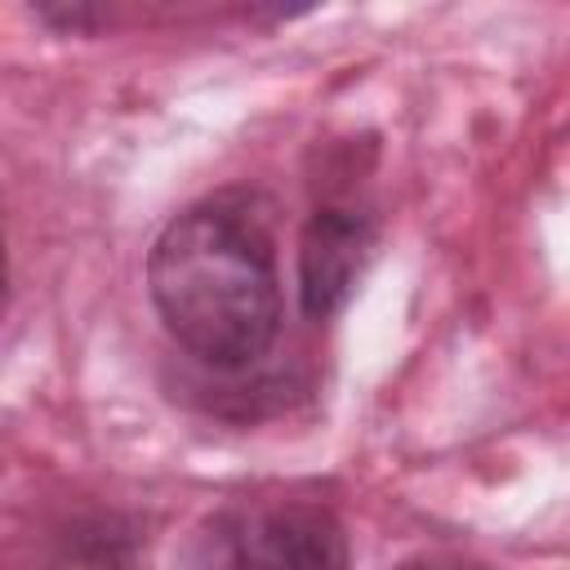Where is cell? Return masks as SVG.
Returning <instances> with one entry per match:
<instances>
[{"mask_svg":"<svg viewBox=\"0 0 570 570\" xmlns=\"http://www.w3.org/2000/svg\"><path fill=\"white\" fill-rule=\"evenodd\" d=\"M169 338L214 370H245L281 334V276L263 218L240 196L183 209L147 254Z\"/></svg>","mask_w":570,"mask_h":570,"instance_id":"obj_1","label":"cell"},{"mask_svg":"<svg viewBox=\"0 0 570 570\" xmlns=\"http://www.w3.org/2000/svg\"><path fill=\"white\" fill-rule=\"evenodd\" d=\"M183 570H352L343 521L307 499H232L205 512Z\"/></svg>","mask_w":570,"mask_h":570,"instance_id":"obj_2","label":"cell"},{"mask_svg":"<svg viewBox=\"0 0 570 570\" xmlns=\"http://www.w3.org/2000/svg\"><path fill=\"white\" fill-rule=\"evenodd\" d=\"M374 249V218L352 205H321L298 240V294L312 321H330L356 289Z\"/></svg>","mask_w":570,"mask_h":570,"instance_id":"obj_3","label":"cell"},{"mask_svg":"<svg viewBox=\"0 0 570 570\" xmlns=\"http://www.w3.org/2000/svg\"><path fill=\"white\" fill-rule=\"evenodd\" d=\"M396 570H490L481 561H468V557H450V552H428V557H414Z\"/></svg>","mask_w":570,"mask_h":570,"instance_id":"obj_4","label":"cell"}]
</instances>
